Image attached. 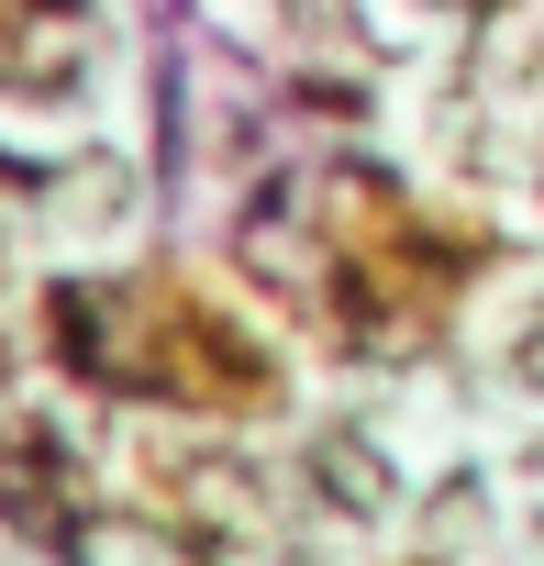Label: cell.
<instances>
[{
  "instance_id": "7a4b0ae2",
  "label": "cell",
  "mask_w": 544,
  "mask_h": 566,
  "mask_svg": "<svg viewBox=\"0 0 544 566\" xmlns=\"http://www.w3.org/2000/svg\"><path fill=\"white\" fill-rule=\"evenodd\" d=\"M511 367H522V378H533V389H544V301H533V312H522V323H511Z\"/></svg>"
},
{
  "instance_id": "6da1fadb",
  "label": "cell",
  "mask_w": 544,
  "mask_h": 566,
  "mask_svg": "<svg viewBox=\"0 0 544 566\" xmlns=\"http://www.w3.org/2000/svg\"><path fill=\"white\" fill-rule=\"evenodd\" d=\"M312 467H323V500H334V489H345V511H389V478H367V467H378V455H367V444H323V455H312Z\"/></svg>"
}]
</instances>
